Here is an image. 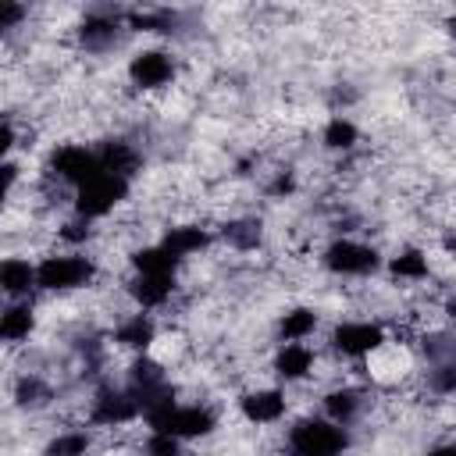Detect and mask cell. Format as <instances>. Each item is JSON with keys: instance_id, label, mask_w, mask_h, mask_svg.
Listing matches in <instances>:
<instances>
[{"instance_id": "6da1fadb", "label": "cell", "mask_w": 456, "mask_h": 456, "mask_svg": "<svg viewBox=\"0 0 456 456\" xmlns=\"http://www.w3.org/2000/svg\"><path fill=\"white\" fill-rule=\"evenodd\" d=\"M292 456H342L349 449V435L335 420H299L289 431Z\"/></svg>"}, {"instance_id": "7a4b0ae2", "label": "cell", "mask_w": 456, "mask_h": 456, "mask_svg": "<svg viewBox=\"0 0 456 456\" xmlns=\"http://www.w3.org/2000/svg\"><path fill=\"white\" fill-rule=\"evenodd\" d=\"M146 420L153 431L175 435V438H196V435H210L214 431V413L207 406H178L175 399L164 406L146 410Z\"/></svg>"}, {"instance_id": "3957f363", "label": "cell", "mask_w": 456, "mask_h": 456, "mask_svg": "<svg viewBox=\"0 0 456 456\" xmlns=\"http://www.w3.org/2000/svg\"><path fill=\"white\" fill-rule=\"evenodd\" d=\"M128 192V178H118V175H107L100 171L96 178H89L86 185H78V196H75V207L78 214L89 221V217H103L110 214Z\"/></svg>"}, {"instance_id": "277c9868", "label": "cell", "mask_w": 456, "mask_h": 456, "mask_svg": "<svg viewBox=\"0 0 456 456\" xmlns=\"http://www.w3.org/2000/svg\"><path fill=\"white\" fill-rule=\"evenodd\" d=\"M93 278V264L86 256H46L36 267V285L50 289V292H64V289H78Z\"/></svg>"}, {"instance_id": "5b68a950", "label": "cell", "mask_w": 456, "mask_h": 456, "mask_svg": "<svg viewBox=\"0 0 456 456\" xmlns=\"http://www.w3.org/2000/svg\"><path fill=\"white\" fill-rule=\"evenodd\" d=\"M50 167H53L57 178L75 182V185H86L89 178H96L103 171L100 167V157L93 150H86V146H61V150H53Z\"/></svg>"}, {"instance_id": "8992f818", "label": "cell", "mask_w": 456, "mask_h": 456, "mask_svg": "<svg viewBox=\"0 0 456 456\" xmlns=\"http://www.w3.org/2000/svg\"><path fill=\"white\" fill-rule=\"evenodd\" d=\"M324 267L335 274H370L378 267V253L363 242L342 239V242H331L324 249Z\"/></svg>"}, {"instance_id": "52a82bcc", "label": "cell", "mask_w": 456, "mask_h": 456, "mask_svg": "<svg viewBox=\"0 0 456 456\" xmlns=\"http://www.w3.org/2000/svg\"><path fill=\"white\" fill-rule=\"evenodd\" d=\"M381 342H385V331H381V324H370V321H349L331 331V346L346 356H367V353L381 349Z\"/></svg>"}, {"instance_id": "ba28073f", "label": "cell", "mask_w": 456, "mask_h": 456, "mask_svg": "<svg viewBox=\"0 0 456 456\" xmlns=\"http://www.w3.org/2000/svg\"><path fill=\"white\" fill-rule=\"evenodd\" d=\"M128 75H132L135 86H142V89H157V86L171 82L175 64H171V57H167L164 50H142V53L132 57Z\"/></svg>"}, {"instance_id": "9c48e42d", "label": "cell", "mask_w": 456, "mask_h": 456, "mask_svg": "<svg viewBox=\"0 0 456 456\" xmlns=\"http://www.w3.org/2000/svg\"><path fill=\"white\" fill-rule=\"evenodd\" d=\"M135 413H139V403H135L128 392H114V388L100 392V395L93 399V410H89V417H93L96 424H107V428H118V424L132 420Z\"/></svg>"}, {"instance_id": "30bf717a", "label": "cell", "mask_w": 456, "mask_h": 456, "mask_svg": "<svg viewBox=\"0 0 456 456\" xmlns=\"http://www.w3.org/2000/svg\"><path fill=\"white\" fill-rule=\"evenodd\" d=\"M242 413L246 420L253 424H274L281 413H285V395L278 388H260V392H249L242 399Z\"/></svg>"}, {"instance_id": "8fae6325", "label": "cell", "mask_w": 456, "mask_h": 456, "mask_svg": "<svg viewBox=\"0 0 456 456\" xmlns=\"http://www.w3.org/2000/svg\"><path fill=\"white\" fill-rule=\"evenodd\" d=\"M96 157H100V167H103L107 175H118V178H132V175L139 171V153H135L128 142H121V139L103 142V150H100Z\"/></svg>"}, {"instance_id": "7c38bea8", "label": "cell", "mask_w": 456, "mask_h": 456, "mask_svg": "<svg viewBox=\"0 0 456 456\" xmlns=\"http://www.w3.org/2000/svg\"><path fill=\"white\" fill-rule=\"evenodd\" d=\"M36 285V267L21 256H7L0 260V292L7 296H25Z\"/></svg>"}, {"instance_id": "4fadbf2b", "label": "cell", "mask_w": 456, "mask_h": 456, "mask_svg": "<svg viewBox=\"0 0 456 456\" xmlns=\"http://www.w3.org/2000/svg\"><path fill=\"white\" fill-rule=\"evenodd\" d=\"M175 292V274H139L132 281V296L142 306H164Z\"/></svg>"}, {"instance_id": "5bb4252c", "label": "cell", "mask_w": 456, "mask_h": 456, "mask_svg": "<svg viewBox=\"0 0 456 456\" xmlns=\"http://www.w3.org/2000/svg\"><path fill=\"white\" fill-rule=\"evenodd\" d=\"M207 242H210V235H207L203 228H196V224H182V228H171V232L164 235L160 246H164L175 260H182V256H189V253H200Z\"/></svg>"}, {"instance_id": "9a60e30c", "label": "cell", "mask_w": 456, "mask_h": 456, "mask_svg": "<svg viewBox=\"0 0 456 456\" xmlns=\"http://www.w3.org/2000/svg\"><path fill=\"white\" fill-rule=\"evenodd\" d=\"M310 367H314V353H310L306 346H299V342H289V346L278 353V360H274V370H278L285 381H296V378L310 374Z\"/></svg>"}, {"instance_id": "2e32d148", "label": "cell", "mask_w": 456, "mask_h": 456, "mask_svg": "<svg viewBox=\"0 0 456 456\" xmlns=\"http://www.w3.org/2000/svg\"><path fill=\"white\" fill-rule=\"evenodd\" d=\"M32 328H36V317H32V306H25V303L7 306L0 314V338L4 342H21V338H28Z\"/></svg>"}, {"instance_id": "e0dca14e", "label": "cell", "mask_w": 456, "mask_h": 456, "mask_svg": "<svg viewBox=\"0 0 456 456\" xmlns=\"http://www.w3.org/2000/svg\"><path fill=\"white\" fill-rule=\"evenodd\" d=\"M114 36H118V14H89L82 21V43L93 50L114 43Z\"/></svg>"}, {"instance_id": "ac0fdd59", "label": "cell", "mask_w": 456, "mask_h": 456, "mask_svg": "<svg viewBox=\"0 0 456 456\" xmlns=\"http://www.w3.org/2000/svg\"><path fill=\"white\" fill-rule=\"evenodd\" d=\"M132 264H135L139 274H175V267H178V260H175L164 246H146V249H139V253L132 256Z\"/></svg>"}, {"instance_id": "d6986e66", "label": "cell", "mask_w": 456, "mask_h": 456, "mask_svg": "<svg viewBox=\"0 0 456 456\" xmlns=\"http://www.w3.org/2000/svg\"><path fill=\"white\" fill-rule=\"evenodd\" d=\"M153 335H157V328H153V321L146 314H135V317L121 321V328H118V342L132 346V349H146L153 342Z\"/></svg>"}, {"instance_id": "ffe728a7", "label": "cell", "mask_w": 456, "mask_h": 456, "mask_svg": "<svg viewBox=\"0 0 456 456\" xmlns=\"http://www.w3.org/2000/svg\"><path fill=\"white\" fill-rule=\"evenodd\" d=\"M388 271L395 274V278H406V281H420V278H428V256L420 253V249H403V253H395L392 256V264H388Z\"/></svg>"}, {"instance_id": "44dd1931", "label": "cell", "mask_w": 456, "mask_h": 456, "mask_svg": "<svg viewBox=\"0 0 456 456\" xmlns=\"http://www.w3.org/2000/svg\"><path fill=\"white\" fill-rule=\"evenodd\" d=\"M314 328H317V314H314V310H306V306L289 310V314L281 317V324H278V331H281V338H285V342H299V338H306Z\"/></svg>"}, {"instance_id": "7402d4cb", "label": "cell", "mask_w": 456, "mask_h": 456, "mask_svg": "<svg viewBox=\"0 0 456 456\" xmlns=\"http://www.w3.org/2000/svg\"><path fill=\"white\" fill-rule=\"evenodd\" d=\"M324 410H328V417H331L335 424H346V420H353L356 410H360V392L338 388V392H331V395L324 399Z\"/></svg>"}, {"instance_id": "603a6c76", "label": "cell", "mask_w": 456, "mask_h": 456, "mask_svg": "<svg viewBox=\"0 0 456 456\" xmlns=\"http://www.w3.org/2000/svg\"><path fill=\"white\" fill-rule=\"evenodd\" d=\"M14 399H18L21 406H43V403H50V399H53V392H50V385H46V381H39V378H21V381H18Z\"/></svg>"}, {"instance_id": "cb8c5ba5", "label": "cell", "mask_w": 456, "mask_h": 456, "mask_svg": "<svg viewBox=\"0 0 456 456\" xmlns=\"http://www.w3.org/2000/svg\"><path fill=\"white\" fill-rule=\"evenodd\" d=\"M86 449H89V435L68 431V435H57L46 445V456H86Z\"/></svg>"}, {"instance_id": "d4e9b609", "label": "cell", "mask_w": 456, "mask_h": 456, "mask_svg": "<svg viewBox=\"0 0 456 456\" xmlns=\"http://www.w3.org/2000/svg\"><path fill=\"white\" fill-rule=\"evenodd\" d=\"M224 239L239 249H253L260 242V224L256 221H232V224H224Z\"/></svg>"}, {"instance_id": "484cf974", "label": "cell", "mask_w": 456, "mask_h": 456, "mask_svg": "<svg viewBox=\"0 0 456 456\" xmlns=\"http://www.w3.org/2000/svg\"><path fill=\"white\" fill-rule=\"evenodd\" d=\"M324 142H328L331 150H349V146L356 142V125L346 121V118L328 121V128H324Z\"/></svg>"}, {"instance_id": "4316f807", "label": "cell", "mask_w": 456, "mask_h": 456, "mask_svg": "<svg viewBox=\"0 0 456 456\" xmlns=\"http://www.w3.org/2000/svg\"><path fill=\"white\" fill-rule=\"evenodd\" d=\"M146 452H150V456H182V442H178L175 435L153 431L150 442H146Z\"/></svg>"}, {"instance_id": "83f0119b", "label": "cell", "mask_w": 456, "mask_h": 456, "mask_svg": "<svg viewBox=\"0 0 456 456\" xmlns=\"http://www.w3.org/2000/svg\"><path fill=\"white\" fill-rule=\"evenodd\" d=\"M428 378H431L435 392L449 395V392H452V381H456V370H452V363L445 360V363H435V370H428Z\"/></svg>"}, {"instance_id": "f1b7e54d", "label": "cell", "mask_w": 456, "mask_h": 456, "mask_svg": "<svg viewBox=\"0 0 456 456\" xmlns=\"http://www.w3.org/2000/svg\"><path fill=\"white\" fill-rule=\"evenodd\" d=\"M21 18H25V7H21V4L0 0V32H4V28H11V25H18Z\"/></svg>"}, {"instance_id": "f546056e", "label": "cell", "mask_w": 456, "mask_h": 456, "mask_svg": "<svg viewBox=\"0 0 456 456\" xmlns=\"http://www.w3.org/2000/svg\"><path fill=\"white\" fill-rule=\"evenodd\" d=\"M14 178H18V167H14V164H0V203L7 200V192H11Z\"/></svg>"}, {"instance_id": "4dcf8cb0", "label": "cell", "mask_w": 456, "mask_h": 456, "mask_svg": "<svg viewBox=\"0 0 456 456\" xmlns=\"http://www.w3.org/2000/svg\"><path fill=\"white\" fill-rule=\"evenodd\" d=\"M64 239H71V242H78V239H86L89 235V224H82V221H75V224H64V232H61Z\"/></svg>"}, {"instance_id": "1f68e13d", "label": "cell", "mask_w": 456, "mask_h": 456, "mask_svg": "<svg viewBox=\"0 0 456 456\" xmlns=\"http://www.w3.org/2000/svg\"><path fill=\"white\" fill-rule=\"evenodd\" d=\"M11 146H14V128H11L7 121H0V157H4Z\"/></svg>"}, {"instance_id": "d6a6232c", "label": "cell", "mask_w": 456, "mask_h": 456, "mask_svg": "<svg viewBox=\"0 0 456 456\" xmlns=\"http://www.w3.org/2000/svg\"><path fill=\"white\" fill-rule=\"evenodd\" d=\"M428 456H456V449H452V445H438V449H431Z\"/></svg>"}]
</instances>
